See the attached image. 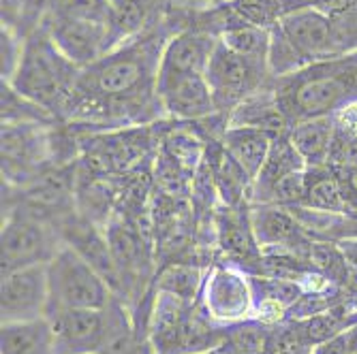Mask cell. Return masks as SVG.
<instances>
[{"mask_svg": "<svg viewBox=\"0 0 357 354\" xmlns=\"http://www.w3.org/2000/svg\"><path fill=\"white\" fill-rule=\"evenodd\" d=\"M0 107H3V124H60L50 111L22 96L11 83H0Z\"/></svg>", "mask_w": 357, "mask_h": 354, "instance_id": "cell-28", "label": "cell"}, {"mask_svg": "<svg viewBox=\"0 0 357 354\" xmlns=\"http://www.w3.org/2000/svg\"><path fill=\"white\" fill-rule=\"evenodd\" d=\"M47 284L50 314L60 309H105L116 299L99 271L67 243L47 263Z\"/></svg>", "mask_w": 357, "mask_h": 354, "instance_id": "cell-6", "label": "cell"}, {"mask_svg": "<svg viewBox=\"0 0 357 354\" xmlns=\"http://www.w3.org/2000/svg\"><path fill=\"white\" fill-rule=\"evenodd\" d=\"M204 269L197 263L174 261L165 263V267L158 271L154 280V288L160 293L176 295L188 303H197L204 288Z\"/></svg>", "mask_w": 357, "mask_h": 354, "instance_id": "cell-27", "label": "cell"}, {"mask_svg": "<svg viewBox=\"0 0 357 354\" xmlns=\"http://www.w3.org/2000/svg\"><path fill=\"white\" fill-rule=\"evenodd\" d=\"M342 252H344V259L349 265V286L347 291L357 295V239H342L338 241Z\"/></svg>", "mask_w": 357, "mask_h": 354, "instance_id": "cell-36", "label": "cell"}, {"mask_svg": "<svg viewBox=\"0 0 357 354\" xmlns=\"http://www.w3.org/2000/svg\"><path fill=\"white\" fill-rule=\"evenodd\" d=\"M77 137H79V163L114 177L131 175L144 167H150L158 152L156 122L148 126L112 128V131L86 133Z\"/></svg>", "mask_w": 357, "mask_h": 354, "instance_id": "cell-5", "label": "cell"}, {"mask_svg": "<svg viewBox=\"0 0 357 354\" xmlns=\"http://www.w3.org/2000/svg\"><path fill=\"white\" fill-rule=\"evenodd\" d=\"M79 73L82 69L58 49L45 24H41L26 37L24 56L11 86L22 96L64 122Z\"/></svg>", "mask_w": 357, "mask_h": 354, "instance_id": "cell-3", "label": "cell"}, {"mask_svg": "<svg viewBox=\"0 0 357 354\" xmlns=\"http://www.w3.org/2000/svg\"><path fill=\"white\" fill-rule=\"evenodd\" d=\"M336 133L347 137H357V101L347 103L332 115Z\"/></svg>", "mask_w": 357, "mask_h": 354, "instance_id": "cell-34", "label": "cell"}, {"mask_svg": "<svg viewBox=\"0 0 357 354\" xmlns=\"http://www.w3.org/2000/svg\"><path fill=\"white\" fill-rule=\"evenodd\" d=\"M347 354H357V325L347 331Z\"/></svg>", "mask_w": 357, "mask_h": 354, "instance_id": "cell-38", "label": "cell"}, {"mask_svg": "<svg viewBox=\"0 0 357 354\" xmlns=\"http://www.w3.org/2000/svg\"><path fill=\"white\" fill-rule=\"evenodd\" d=\"M3 233H0V263L3 275L15 269L50 263L64 246L56 224L30 214L24 207L3 211Z\"/></svg>", "mask_w": 357, "mask_h": 354, "instance_id": "cell-7", "label": "cell"}, {"mask_svg": "<svg viewBox=\"0 0 357 354\" xmlns=\"http://www.w3.org/2000/svg\"><path fill=\"white\" fill-rule=\"evenodd\" d=\"M206 163L210 167L218 199L222 205H229V207L250 205L252 177L240 167L238 160L227 152L220 137H208Z\"/></svg>", "mask_w": 357, "mask_h": 354, "instance_id": "cell-18", "label": "cell"}, {"mask_svg": "<svg viewBox=\"0 0 357 354\" xmlns=\"http://www.w3.org/2000/svg\"><path fill=\"white\" fill-rule=\"evenodd\" d=\"M304 197H306V169L294 171L284 175L280 182H276L266 203H274L282 207H302Z\"/></svg>", "mask_w": 357, "mask_h": 354, "instance_id": "cell-32", "label": "cell"}, {"mask_svg": "<svg viewBox=\"0 0 357 354\" xmlns=\"http://www.w3.org/2000/svg\"><path fill=\"white\" fill-rule=\"evenodd\" d=\"M206 79L210 83L218 113L229 115L246 99L268 88L274 77L266 60L240 56L218 41L208 64Z\"/></svg>", "mask_w": 357, "mask_h": 354, "instance_id": "cell-8", "label": "cell"}, {"mask_svg": "<svg viewBox=\"0 0 357 354\" xmlns=\"http://www.w3.org/2000/svg\"><path fill=\"white\" fill-rule=\"evenodd\" d=\"M214 246L229 261L231 267L242 269L248 275L259 273L261 248L257 243L250 224V205L229 207L218 205L214 211Z\"/></svg>", "mask_w": 357, "mask_h": 354, "instance_id": "cell-13", "label": "cell"}, {"mask_svg": "<svg viewBox=\"0 0 357 354\" xmlns=\"http://www.w3.org/2000/svg\"><path fill=\"white\" fill-rule=\"evenodd\" d=\"M304 169H306V163H304V158L298 154V150L294 147V143H291L289 133L282 137H276L261 171H259L257 177L252 179L250 205L266 203L270 197V190L276 186V182H280L289 173L304 171Z\"/></svg>", "mask_w": 357, "mask_h": 354, "instance_id": "cell-20", "label": "cell"}, {"mask_svg": "<svg viewBox=\"0 0 357 354\" xmlns=\"http://www.w3.org/2000/svg\"><path fill=\"white\" fill-rule=\"evenodd\" d=\"M165 115L180 122H202L218 115L206 75H182L156 81Z\"/></svg>", "mask_w": 357, "mask_h": 354, "instance_id": "cell-16", "label": "cell"}, {"mask_svg": "<svg viewBox=\"0 0 357 354\" xmlns=\"http://www.w3.org/2000/svg\"><path fill=\"white\" fill-rule=\"evenodd\" d=\"M227 126H252L270 133L274 139L289 133L291 122L278 105L276 92L272 83L246 99L240 107H236L227 115Z\"/></svg>", "mask_w": 357, "mask_h": 354, "instance_id": "cell-19", "label": "cell"}, {"mask_svg": "<svg viewBox=\"0 0 357 354\" xmlns=\"http://www.w3.org/2000/svg\"><path fill=\"white\" fill-rule=\"evenodd\" d=\"M0 354H58L50 318L3 323L0 327Z\"/></svg>", "mask_w": 357, "mask_h": 354, "instance_id": "cell-22", "label": "cell"}, {"mask_svg": "<svg viewBox=\"0 0 357 354\" xmlns=\"http://www.w3.org/2000/svg\"><path fill=\"white\" fill-rule=\"evenodd\" d=\"M220 141L227 147V152L238 160L240 167L255 179L270 154L274 137L270 133L261 131V128L227 126L220 135Z\"/></svg>", "mask_w": 357, "mask_h": 354, "instance_id": "cell-23", "label": "cell"}, {"mask_svg": "<svg viewBox=\"0 0 357 354\" xmlns=\"http://www.w3.org/2000/svg\"><path fill=\"white\" fill-rule=\"evenodd\" d=\"M302 261L306 263V267L326 277L330 284L344 288L349 286V265L344 259V252L340 248L338 241H330V239H308V243L302 250Z\"/></svg>", "mask_w": 357, "mask_h": 354, "instance_id": "cell-24", "label": "cell"}, {"mask_svg": "<svg viewBox=\"0 0 357 354\" xmlns=\"http://www.w3.org/2000/svg\"><path fill=\"white\" fill-rule=\"evenodd\" d=\"M54 126L47 124H3L0 156H3V182L13 188H26L41 173L56 167Z\"/></svg>", "mask_w": 357, "mask_h": 354, "instance_id": "cell-9", "label": "cell"}, {"mask_svg": "<svg viewBox=\"0 0 357 354\" xmlns=\"http://www.w3.org/2000/svg\"><path fill=\"white\" fill-rule=\"evenodd\" d=\"M218 41L240 56L268 62V54H270V30L268 28H259V26H250V24H234L220 32Z\"/></svg>", "mask_w": 357, "mask_h": 354, "instance_id": "cell-29", "label": "cell"}, {"mask_svg": "<svg viewBox=\"0 0 357 354\" xmlns=\"http://www.w3.org/2000/svg\"><path fill=\"white\" fill-rule=\"evenodd\" d=\"M280 3H289V0H280Z\"/></svg>", "mask_w": 357, "mask_h": 354, "instance_id": "cell-41", "label": "cell"}, {"mask_svg": "<svg viewBox=\"0 0 357 354\" xmlns=\"http://www.w3.org/2000/svg\"><path fill=\"white\" fill-rule=\"evenodd\" d=\"M351 54L317 62L284 77H274L272 88L284 115L291 124L332 118L340 107L355 101L349 81Z\"/></svg>", "mask_w": 357, "mask_h": 354, "instance_id": "cell-4", "label": "cell"}, {"mask_svg": "<svg viewBox=\"0 0 357 354\" xmlns=\"http://www.w3.org/2000/svg\"><path fill=\"white\" fill-rule=\"evenodd\" d=\"M272 325L257 318L225 325L216 350L220 354H266Z\"/></svg>", "mask_w": 357, "mask_h": 354, "instance_id": "cell-26", "label": "cell"}, {"mask_svg": "<svg viewBox=\"0 0 357 354\" xmlns=\"http://www.w3.org/2000/svg\"><path fill=\"white\" fill-rule=\"evenodd\" d=\"M3 3H22V0H3Z\"/></svg>", "mask_w": 357, "mask_h": 354, "instance_id": "cell-40", "label": "cell"}, {"mask_svg": "<svg viewBox=\"0 0 357 354\" xmlns=\"http://www.w3.org/2000/svg\"><path fill=\"white\" fill-rule=\"evenodd\" d=\"M150 229H154L152 224H137L120 214H114L103 227L126 286V299H135L133 291L142 286V282H148V273L152 269Z\"/></svg>", "mask_w": 357, "mask_h": 354, "instance_id": "cell-10", "label": "cell"}, {"mask_svg": "<svg viewBox=\"0 0 357 354\" xmlns=\"http://www.w3.org/2000/svg\"><path fill=\"white\" fill-rule=\"evenodd\" d=\"M172 35H176V30L163 17L144 35L118 45L88 69H82L69 111L77 103L114 99L156 88L160 56Z\"/></svg>", "mask_w": 357, "mask_h": 354, "instance_id": "cell-1", "label": "cell"}, {"mask_svg": "<svg viewBox=\"0 0 357 354\" xmlns=\"http://www.w3.org/2000/svg\"><path fill=\"white\" fill-rule=\"evenodd\" d=\"M199 303L218 325H234L255 318L248 273L231 265L212 267L206 273Z\"/></svg>", "mask_w": 357, "mask_h": 354, "instance_id": "cell-11", "label": "cell"}, {"mask_svg": "<svg viewBox=\"0 0 357 354\" xmlns=\"http://www.w3.org/2000/svg\"><path fill=\"white\" fill-rule=\"evenodd\" d=\"M344 56L338 49L334 19L319 7H284L270 28L268 64L272 77L294 75L310 64Z\"/></svg>", "mask_w": 357, "mask_h": 354, "instance_id": "cell-2", "label": "cell"}, {"mask_svg": "<svg viewBox=\"0 0 357 354\" xmlns=\"http://www.w3.org/2000/svg\"><path fill=\"white\" fill-rule=\"evenodd\" d=\"M24 43L26 39L15 28L3 24V30H0V51H3V58H0V73H3L5 83H11L20 69V62L24 56Z\"/></svg>", "mask_w": 357, "mask_h": 354, "instance_id": "cell-31", "label": "cell"}, {"mask_svg": "<svg viewBox=\"0 0 357 354\" xmlns=\"http://www.w3.org/2000/svg\"><path fill=\"white\" fill-rule=\"evenodd\" d=\"M330 167L342 171H357V137L336 133L330 154Z\"/></svg>", "mask_w": 357, "mask_h": 354, "instance_id": "cell-33", "label": "cell"}, {"mask_svg": "<svg viewBox=\"0 0 357 354\" xmlns=\"http://www.w3.org/2000/svg\"><path fill=\"white\" fill-rule=\"evenodd\" d=\"M50 314L47 263L15 269L0 284V318L3 323H26Z\"/></svg>", "mask_w": 357, "mask_h": 354, "instance_id": "cell-12", "label": "cell"}, {"mask_svg": "<svg viewBox=\"0 0 357 354\" xmlns=\"http://www.w3.org/2000/svg\"><path fill=\"white\" fill-rule=\"evenodd\" d=\"M43 24L58 49L79 69H88L90 64H94L96 60H101L105 54L112 51V37L107 24L69 19L52 13L45 15Z\"/></svg>", "mask_w": 357, "mask_h": 354, "instance_id": "cell-14", "label": "cell"}, {"mask_svg": "<svg viewBox=\"0 0 357 354\" xmlns=\"http://www.w3.org/2000/svg\"><path fill=\"white\" fill-rule=\"evenodd\" d=\"M302 207L326 214H347L338 173L330 165L306 169V197Z\"/></svg>", "mask_w": 357, "mask_h": 354, "instance_id": "cell-25", "label": "cell"}, {"mask_svg": "<svg viewBox=\"0 0 357 354\" xmlns=\"http://www.w3.org/2000/svg\"><path fill=\"white\" fill-rule=\"evenodd\" d=\"M334 171L338 173V179H340L342 197L347 203V214L357 211V171H342V169H334Z\"/></svg>", "mask_w": 357, "mask_h": 354, "instance_id": "cell-35", "label": "cell"}, {"mask_svg": "<svg viewBox=\"0 0 357 354\" xmlns=\"http://www.w3.org/2000/svg\"><path fill=\"white\" fill-rule=\"evenodd\" d=\"M336 128L332 118H312L291 124L289 139L304 158L306 169L330 165V154L334 143Z\"/></svg>", "mask_w": 357, "mask_h": 354, "instance_id": "cell-21", "label": "cell"}, {"mask_svg": "<svg viewBox=\"0 0 357 354\" xmlns=\"http://www.w3.org/2000/svg\"><path fill=\"white\" fill-rule=\"evenodd\" d=\"M218 39L212 32L199 28H184L176 32L165 43L156 81L182 75H206Z\"/></svg>", "mask_w": 357, "mask_h": 354, "instance_id": "cell-15", "label": "cell"}, {"mask_svg": "<svg viewBox=\"0 0 357 354\" xmlns=\"http://www.w3.org/2000/svg\"><path fill=\"white\" fill-rule=\"evenodd\" d=\"M199 354H220L216 348H212V350H206V352H199Z\"/></svg>", "mask_w": 357, "mask_h": 354, "instance_id": "cell-39", "label": "cell"}, {"mask_svg": "<svg viewBox=\"0 0 357 354\" xmlns=\"http://www.w3.org/2000/svg\"><path fill=\"white\" fill-rule=\"evenodd\" d=\"M314 354H347V331L323 341L314 348Z\"/></svg>", "mask_w": 357, "mask_h": 354, "instance_id": "cell-37", "label": "cell"}, {"mask_svg": "<svg viewBox=\"0 0 357 354\" xmlns=\"http://www.w3.org/2000/svg\"><path fill=\"white\" fill-rule=\"evenodd\" d=\"M314 348L296 320H282L272 325L266 354H314Z\"/></svg>", "mask_w": 357, "mask_h": 354, "instance_id": "cell-30", "label": "cell"}, {"mask_svg": "<svg viewBox=\"0 0 357 354\" xmlns=\"http://www.w3.org/2000/svg\"><path fill=\"white\" fill-rule=\"evenodd\" d=\"M250 224L261 250L280 248L302 254L304 246L310 239L291 207L274 203L250 205Z\"/></svg>", "mask_w": 357, "mask_h": 354, "instance_id": "cell-17", "label": "cell"}]
</instances>
